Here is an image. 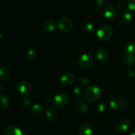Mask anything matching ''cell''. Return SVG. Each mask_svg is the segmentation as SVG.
I'll return each mask as SVG.
<instances>
[{
	"label": "cell",
	"mask_w": 135,
	"mask_h": 135,
	"mask_svg": "<svg viewBox=\"0 0 135 135\" xmlns=\"http://www.w3.org/2000/svg\"><path fill=\"white\" fill-rule=\"evenodd\" d=\"M102 14L105 18L110 19V18H113V17H115L116 14H117V10L112 5H108L104 9Z\"/></svg>",
	"instance_id": "30bf717a"
},
{
	"label": "cell",
	"mask_w": 135,
	"mask_h": 135,
	"mask_svg": "<svg viewBox=\"0 0 135 135\" xmlns=\"http://www.w3.org/2000/svg\"><path fill=\"white\" fill-rule=\"evenodd\" d=\"M17 90L20 94L25 97H27L31 95L32 92V86L28 82L22 80L18 83Z\"/></svg>",
	"instance_id": "277c9868"
},
{
	"label": "cell",
	"mask_w": 135,
	"mask_h": 135,
	"mask_svg": "<svg viewBox=\"0 0 135 135\" xmlns=\"http://www.w3.org/2000/svg\"><path fill=\"white\" fill-rule=\"evenodd\" d=\"M74 94H75V96L79 98L82 96L83 94V90H82L81 88L80 87H75V89L73 90Z\"/></svg>",
	"instance_id": "f1b7e54d"
},
{
	"label": "cell",
	"mask_w": 135,
	"mask_h": 135,
	"mask_svg": "<svg viewBox=\"0 0 135 135\" xmlns=\"http://www.w3.org/2000/svg\"><path fill=\"white\" fill-rule=\"evenodd\" d=\"M11 74V70L6 66H2L0 69V79L1 80H6Z\"/></svg>",
	"instance_id": "ffe728a7"
},
{
	"label": "cell",
	"mask_w": 135,
	"mask_h": 135,
	"mask_svg": "<svg viewBox=\"0 0 135 135\" xmlns=\"http://www.w3.org/2000/svg\"><path fill=\"white\" fill-rule=\"evenodd\" d=\"M96 57L100 61L105 63L109 59V54L107 50L104 48H100L96 53Z\"/></svg>",
	"instance_id": "8fae6325"
},
{
	"label": "cell",
	"mask_w": 135,
	"mask_h": 135,
	"mask_svg": "<svg viewBox=\"0 0 135 135\" xmlns=\"http://www.w3.org/2000/svg\"><path fill=\"white\" fill-rule=\"evenodd\" d=\"M30 112L32 115L35 117H40L44 112V108L41 104H35L32 106Z\"/></svg>",
	"instance_id": "5bb4252c"
},
{
	"label": "cell",
	"mask_w": 135,
	"mask_h": 135,
	"mask_svg": "<svg viewBox=\"0 0 135 135\" xmlns=\"http://www.w3.org/2000/svg\"><path fill=\"white\" fill-rule=\"evenodd\" d=\"M131 127V123L127 119H121L116 125V129L118 131L123 132L127 131Z\"/></svg>",
	"instance_id": "7c38bea8"
},
{
	"label": "cell",
	"mask_w": 135,
	"mask_h": 135,
	"mask_svg": "<svg viewBox=\"0 0 135 135\" xmlns=\"http://www.w3.org/2000/svg\"><path fill=\"white\" fill-rule=\"evenodd\" d=\"M109 104L111 108L113 110H120L125 107L126 104V100L123 96L115 95L110 98Z\"/></svg>",
	"instance_id": "3957f363"
},
{
	"label": "cell",
	"mask_w": 135,
	"mask_h": 135,
	"mask_svg": "<svg viewBox=\"0 0 135 135\" xmlns=\"http://www.w3.org/2000/svg\"><path fill=\"white\" fill-rule=\"evenodd\" d=\"M128 135H135V131H131Z\"/></svg>",
	"instance_id": "1f68e13d"
},
{
	"label": "cell",
	"mask_w": 135,
	"mask_h": 135,
	"mask_svg": "<svg viewBox=\"0 0 135 135\" xmlns=\"http://www.w3.org/2000/svg\"><path fill=\"white\" fill-rule=\"evenodd\" d=\"M105 109H106V105H105V104H103V103H100V104H99L98 105L97 110L98 112L102 113V112H104Z\"/></svg>",
	"instance_id": "f546056e"
},
{
	"label": "cell",
	"mask_w": 135,
	"mask_h": 135,
	"mask_svg": "<svg viewBox=\"0 0 135 135\" xmlns=\"http://www.w3.org/2000/svg\"><path fill=\"white\" fill-rule=\"evenodd\" d=\"M0 87H1V90H0V92H1V94L2 93V91H3V85L2 84H0Z\"/></svg>",
	"instance_id": "d6a6232c"
},
{
	"label": "cell",
	"mask_w": 135,
	"mask_h": 135,
	"mask_svg": "<svg viewBox=\"0 0 135 135\" xmlns=\"http://www.w3.org/2000/svg\"><path fill=\"white\" fill-rule=\"evenodd\" d=\"M75 108L80 113H85L89 109V105L87 102L82 99H78L75 102Z\"/></svg>",
	"instance_id": "9c48e42d"
},
{
	"label": "cell",
	"mask_w": 135,
	"mask_h": 135,
	"mask_svg": "<svg viewBox=\"0 0 135 135\" xmlns=\"http://www.w3.org/2000/svg\"><path fill=\"white\" fill-rule=\"evenodd\" d=\"M0 109L1 111H5L10 106V100L6 95L1 94L0 96Z\"/></svg>",
	"instance_id": "9a60e30c"
},
{
	"label": "cell",
	"mask_w": 135,
	"mask_h": 135,
	"mask_svg": "<svg viewBox=\"0 0 135 135\" xmlns=\"http://www.w3.org/2000/svg\"><path fill=\"white\" fill-rule=\"evenodd\" d=\"M30 103H31V101H30V99L28 98H23L21 100V105L25 108H28V107L30 106Z\"/></svg>",
	"instance_id": "d4e9b609"
},
{
	"label": "cell",
	"mask_w": 135,
	"mask_h": 135,
	"mask_svg": "<svg viewBox=\"0 0 135 135\" xmlns=\"http://www.w3.org/2000/svg\"><path fill=\"white\" fill-rule=\"evenodd\" d=\"M127 7L129 10L135 11V0H128Z\"/></svg>",
	"instance_id": "83f0119b"
},
{
	"label": "cell",
	"mask_w": 135,
	"mask_h": 135,
	"mask_svg": "<svg viewBox=\"0 0 135 135\" xmlns=\"http://www.w3.org/2000/svg\"><path fill=\"white\" fill-rule=\"evenodd\" d=\"M107 2V0H96L95 1V5L97 7L102 8L104 7L105 5Z\"/></svg>",
	"instance_id": "484cf974"
},
{
	"label": "cell",
	"mask_w": 135,
	"mask_h": 135,
	"mask_svg": "<svg viewBox=\"0 0 135 135\" xmlns=\"http://www.w3.org/2000/svg\"><path fill=\"white\" fill-rule=\"evenodd\" d=\"M132 18H133V17H132L131 13L129 11H125L121 15V22L125 25H128V24L131 23V22L132 21Z\"/></svg>",
	"instance_id": "44dd1931"
},
{
	"label": "cell",
	"mask_w": 135,
	"mask_h": 135,
	"mask_svg": "<svg viewBox=\"0 0 135 135\" xmlns=\"http://www.w3.org/2000/svg\"><path fill=\"white\" fill-rule=\"evenodd\" d=\"M79 82H80V85L83 86H88V84L90 83L89 79L87 77H84H84H82L80 79V80H79Z\"/></svg>",
	"instance_id": "4316f807"
},
{
	"label": "cell",
	"mask_w": 135,
	"mask_h": 135,
	"mask_svg": "<svg viewBox=\"0 0 135 135\" xmlns=\"http://www.w3.org/2000/svg\"><path fill=\"white\" fill-rule=\"evenodd\" d=\"M123 62L128 67H132L135 63V55L125 54L123 57Z\"/></svg>",
	"instance_id": "ac0fdd59"
},
{
	"label": "cell",
	"mask_w": 135,
	"mask_h": 135,
	"mask_svg": "<svg viewBox=\"0 0 135 135\" xmlns=\"http://www.w3.org/2000/svg\"><path fill=\"white\" fill-rule=\"evenodd\" d=\"M125 54L135 55V43L134 42H129L126 44L125 47Z\"/></svg>",
	"instance_id": "7402d4cb"
},
{
	"label": "cell",
	"mask_w": 135,
	"mask_h": 135,
	"mask_svg": "<svg viewBox=\"0 0 135 135\" xmlns=\"http://www.w3.org/2000/svg\"><path fill=\"white\" fill-rule=\"evenodd\" d=\"M79 133L80 135H92L93 131L88 124H83L79 127Z\"/></svg>",
	"instance_id": "2e32d148"
},
{
	"label": "cell",
	"mask_w": 135,
	"mask_h": 135,
	"mask_svg": "<svg viewBox=\"0 0 135 135\" xmlns=\"http://www.w3.org/2000/svg\"><path fill=\"white\" fill-rule=\"evenodd\" d=\"M125 3L123 2V1H119L118 3V7L119 8H123L125 7Z\"/></svg>",
	"instance_id": "4dcf8cb0"
},
{
	"label": "cell",
	"mask_w": 135,
	"mask_h": 135,
	"mask_svg": "<svg viewBox=\"0 0 135 135\" xmlns=\"http://www.w3.org/2000/svg\"><path fill=\"white\" fill-rule=\"evenodd\" d=\"M94 59L90 54H85L80 56L78 61V65L82 69H88L93 65Z\"/></svg>",
	"instance_id": "8992f818"
},
{
	"label": "cell",
	"mask_w": 135,
	"mask_h": 135,
	"mask_svg": "<svg viewBox=\"0 0 135 135\" xmlns=\"http://www.w3.org/2000/svg\"><path fill=\"white\" fill-rule=\"evenodd\" d=\"M43 27L46 31L51 32L55 30L56 25H55V22L53 20L51 19H47L44 22Z\"/></svg>",
	"instance_id": "e0dca14e"
},
{
	"label": "cell",
	"mask_w": 135,
	"mask_h": 135,
	"mask_svg": "<svg viewBox=\"0 0 135 135\" xmlns=\"http://www.w3.org/2000/svg\"><path fill=\"white\" fill-rule=\"evenodd\" d=\"M57 26L59 30L63 32H67L72 29L73 22L70 18L64 17L59 19Z\"/></svg>",
	"instance_id": "52a82bcc"
},
{
	"label": "cell",
	"mask_w": 135,
	"mask_h": 135,
	"mask_svg": "<svg viewBox=\"0 0 135 135\" xmlns=\"http://www.w3.org/2000/svg\"><path fill=\"white\" fill-rule=\"evenodd\" d=\"M37 52L34 49H30L26 52V59L29 61L34 60L36 58Z\"/></svg>",
	"instance_id": "cb8c5ba5"
},
{
	"label": "cell",
	"mask_w": 135,
	"mask_h": 135,
	"mask_svg": "<svg viewBox=\"0 0 135 135\" xmlns=\"http://www.w3.org/2000/svg\"><path fill=\"white\" fill-rule=\"evenodd\" d=\"M102 92L99 87L95 85H90L84 90V96L86 100L90 102L97 101L101 97Z\"/></svg>",
	"instance_id": "6da1fadb"
},
{
	"label": "cell",
	"mask_w": 135,
	"mask_h": 135,
	"mask_svg": "<svg viewBox=\"0 0 135 135\" xmlns=\"http://www.w3.org/2000/svg\"><path fill=\"white\" fill-rule=\"evenodd\" d=\"M113 34V29L110 25H104L99 27L96 32V36L100 40H109Z\"/></svg>",
	"instance_id": "7a4b0ae2"
},
{
	"label": "cell",
	"mask_w": 135,
	"mask_h": 135,
	"mask_svg": "<svg viewBox=\"0 0 135 135\" xmlns=\"http://www.w3.org/2000/svg\"><path fill=\"white\" fill-rule=\"evenodd\" d=\"M83 29H84V32L88 34H92L94 33L95 30V26L92 22H86L83 25Z\"/></svg>",
	"instance_id": "603a6c76"
},
{
	"label": "cell",
	"mask_w": 135,
	"mask_h": 135,
	"mask_svg": "<svg viewBox=\"0 0 135 135\" xmlns=\"http://www.w3.org/2000/svg\"><path fill=\"white\" fill-rule=\"evenodd\" d=\"M69 101V97L67 94L61 92L57 94L53 99V104L57 108H62L65 106Z\"/></svg>",
	"instance_id": "5b68a950"
},
{
	"label": "cell",
	"mask_w": 135,
	"mask_h": 135,
	"mask_svg": "<svg viewBox=\"0 0 135 135\" xmlns=\"http://www.w3.org/2000/svg\"><path fill=\"white\" fill-rule=\"evenodd\" d=\"M3 135H22V131L18 127L11 125L5 129Z\"/></svg>",
	"instance_id": "4fadbf2b"
},
{
	"label": "cell",
	"mask_w": 135,
	"mask_h": 135,
	"mask_svg": "<svg viewBox=\"0 0 135 135\" xmlns=\"http://www.w3.org/2000/svg\"><path fill=\"white\" fill-rule=\"evenodd\" d=\"M46 117L49 121H53L56 117V111L53 106H50L46 111Z\"/></svg>",
	"instance_id": "d6986e66"
},
{
	"label": "cell",
	"mask_w": 135,
	"mask_h": 135,
	"mask_svg": "<svg viewBox=\"0 0 135 135\" xmlns=\"http://www.w3.org/2000/svg\"><path fill=\"white\" fill-rule=\"evenodd\" d=\"M61 83L65 86H71L75 81V76L70 72L65 73L62 75L60 79Z\"/></svg>",
	"instance_id": "ba28073f"
}]
</instances>
